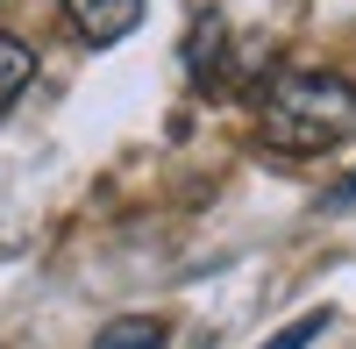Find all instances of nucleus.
<instances>
[{
  "mask_svg": "<svg viewBox=\"0 0 356 349\" xmlns=\"http://www.w3.org/2000/svg\"><path fill=\"white\" fill-rule=\"evenodd\" d=\"M257 129L271 150H292V157L335 150V143L356 136V86L335 72H285L271 86V100H264Z\"/></svg>",
  "mask_w": 356,
  "mask_h": 349,
  "instance_id": "nucleus-1",
  "label": "nucleus"
},
{
  "mask_svg": "<svg viewBox=\"0 0 356 349\" xmlns=\"http://www.w3.org/2000/svg\"><path fill=\"white\" fill-rule=\"evenodd\" d=\"M65 22H72L93 50H107V43H122L129 29L143 22V0H65Z\"/></svg>",
  "mask_w": 356,
  "mask_h": 349,
  "instance_id": "nucleus-2",
  "label": "nucleus"
},
{
  "mask_svg": "<svg viewBox=\"0 0 356 349\" xmlns=\"http://www.w3.org/2000/svg\"><path fill=\"white\" fill-rule=\"evenodd\" d=\"M29 79H36V50L22 36H0V107H15L29 93Z\"/></svg>",
  "mask_w": 356,
  "mask_h": 349,
  "instance_id": "nucleus-3",
  "label": "nucleus"
},
{
  "mask_svg": "<svg viewBox=\"0 0 356 349\" xmlns=\"http://www.w3.org/2000/svg\"><path fill=\"white\" fill-rule=\"evenodd\" d=\"M93 349H164V321H157V314H129V321H107Z\"/></svg>",
  "mask_w": 356,
  "mask_h": 349,
  "instance_id": "nucleus-4",
  "label": "nucleus"
},
{
  "mask_svg": "<svg viewBox=\"0 0 356 349\" xmlns=\"http://www.w3.org/2000/svg\"><path fill=\"white\" fill-rule=\"evenodd\" d=\"M328 321H335V314H328V307H314V314H300V321H292V328H278V335L264 342V349H307V342H314L321 328H328Z\"/></svg>",
  "mask_w": 356,
  "mask_h": 349,
  "instance_id": "nucleus-5",
  "label": "nucleus"
},
{
  "mask_svg": "<svg viewBox=\"0 0 356 349\" xmlns=\"http://www.w3.org/2000/svg\"><path fill=\"white\" fill-rule=\"evenodd\" d=\"M321 207H328V214H342V207H356V171H349V179L328 193V200H321Z\"/></svg>",
  "mask_w": 356,
  "mask_h": 349,
  "instance_id": "nucleus-6",
  "label": "nucleus"
}]
</instances>
